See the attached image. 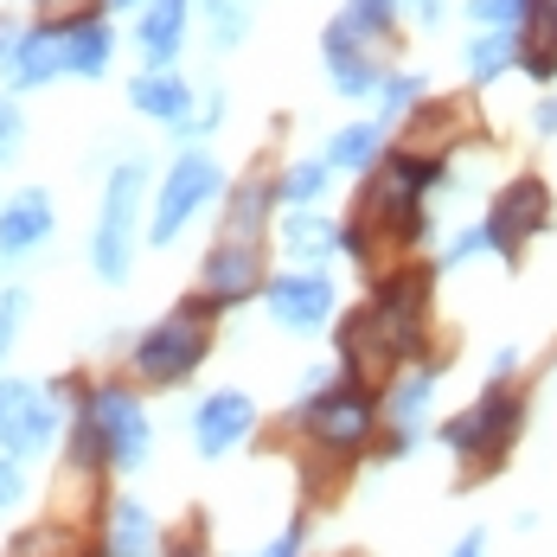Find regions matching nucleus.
<instances>
[{
  "mask_svg": "<svg viewBox=\"0 0 557 557\" xmlns=\"http://www.w3.org/2000/svg\"><path fill=\"white\" fill-rule=\"evenodd\" d=\"M417 7V20H443V0H410Z\"/></svg>",
  "mask_w": 557,
  "mask_h": 557,
  "instance_id": "40",
  "label": "nucleus"
},
{
  "mask_svg": "<svg viewBox=\"0 0 557 557\" xmlns=\"http://www.w3.org/2000/svg\"><path fill=\"white\" fill-rule=\"evenodd\" d=\"M110 7H135V13H141V7H148V0H110Z\"/></svg>",
  "mask_w": 557,
  "mask_h": 557,
  "instance_id": "42",
  "label": "nucleus"
},
{
  "mask_svg": "<svg viewBox=\"0 0 557 557\" xmlns=\"http://www.w3.org/2000/svg\"><path fill=\"white\" fill-rule=\"evenodd\" d=\"M110 0H39V26H77V20H97Z\"/></svg>",
  "mask_w": 557,
  "mask_h": 557,
  "instance_id": "31",
  "label": "nucleus"
},
{
  "mask_svg": "<svg viewBox=\"0 0 557 557\" xmlns=\"http://www.w3.org/2000/svg\"><path fill=\"white\" fill-rule=\"evenodd\" d=\"M379 423H385V397L372 385H352V379L314 385L295 404V430L321 448V455H334V461L359 455V448L379 436Z\"/></svg>",
  "mask_w": 557,
  "mask_h": 557,
  "instance_id": "5",
  "label": "nucleus"
},
{
  "mask_svg": "<svg viewBox=\"0 0 557 557\" xmlns=\"http://www.w3.org/2000/svg\"><path fill=\"white\" fill-rule=\"evenodd\" d=\"M474 257H494L487 250V231L481 224H468V231H455L443 244V257H436V270H461V263H474Z\"/></svg>",
  "mask_w": 557,
  "mask_h": 557,
  "instance_id": "29",
  "label": "nucleus"
},
{
  "mask_svg": "<svg viewBox=\"0 0 557 557\" xmlns=\"http://www.w3.org/2000/svg\"><path fill=\"white\" fill-rule=\"evenodd\" d=\"M250 430H257V397L250 391H212L193 410V443H199L206 461H224L231 448H244Z\"/></svg>",
  "mask_w": 557,
  "mask_h": 557,
  "instance_id": "13",
  "label": "nucleus"
},
{
  "mask_svg": "<svg viewBox=\"0 0 557 557\" xmlns=\"http://www.w3.org/2000/svg\"><path fill=\"white\" fill-rule=\"evenodd\" d=\"M519 71L532 84H552L557 77V0H525V20H519Z\"/></svg>",
  "mask_w": 557,
  "mask_h": 557,
  "instance_id": "19",
  "label": "nucleus"
},
{
  "mask_svg": "<svg viewBox=\"0 0 557 557\" xmlns=\"http://www.w3.org/2000/svg\"><path fill=\"white\" fill-rule=\"evenodd\" d=\"M64 430V410L52 404V391L33 379H0V448L7 455H46Z\"/></svg>",
  "mask_w": 557,
  "mask_h": 557,
  "instance_id": "10",
  "label": "nucleus"
},
{
  "mask_svg": "<svg viewBox=\"0 0 557 557\" xmlns=\"http://www.w3.org/2000/svg\"><path fill=\"white\" fill-rule=\"evenodd\" d=\"M0 71H7V84H13V90L58 84V77H64V33H58V26H39V20H26V33H20V52L7 58Z\"/></svg>",
  "mask_w": 557,
  "mask_h": 557,
  "instance_id": "17",
  "label": "nucleus"
},
{
  "mask_svg": "<svg viewBox=\"0 0 557 557\" xmlns=\"http://www.w3.org/2000/svg\"><path fill=\"white\" fill-rule=\"evenodd\" d=\"M532 128H539V135H557V97H545V103L532 110Z\"/></svg>",
  "mask_w": 557,
  "mask_h": 557,
  "instance_id": "39",
  "label": "nucleus"
},
{
  "mask_svg": "<svg viewBox=\"0 0 557 557\" xmlns=\"http://www.w3.org/2000/svg\"><path fill=\"white\" fill-rule=\"evenodd\" d=\"M103 557H161V525L141 500L110 506V532H103Z\"/></svg>",
  "mask_w": 557,
  "mask_h": 557,
  "instance_id": "21",
  "label": "nucleus"
},
{
  "mask_svg": "<svg viewBox=\"0 0 557 557\" xmlns=\"http://www.w3.org/2000/svg\"><path fill=\"white\" fill-rule=\"evenodd\" d=\"M186 20H193V0H148L135 13V46H141V64L148 71H168L173 58H180Z\"/></svg>",
  "mask_w": 557,
  "mask_h": 557,
  "instance_id": "16",
  "label": "nucleus"
},
{
  "mask_svg": "<svg viewBox=\"0 0 557 557\" xmlns=\"http://www.w3.org/2000/svg\"><path fill=\"white\" fill-rule=\"evenodd\" d=\"M301 532H308V525H301V519H295V525H288V532H276V539H270V545H263V552H250V557H301Z\"/></svg>",
  "mask_w": 557,
  "mask_h": 557,
  "instance_id": "35",
  "label": "nucleus"
},
{
  "mask_svg": "<svg viewBox=\"0 0 557 557\" xmlns=\"http://www.w3.org/2000/svg\"><path fill=\"white\" fill-rule=\"evenodd\" d=\"M77 417H90V430H97V443L110 455V468H122V474L148 468V455H154V423H148L141 397L128 385H90L77 397Z\"/></svg>",
  "mask_w": 557,
  "mask_h": 557,
  "instance_id": "7",
  "label": "nucleus"
},
{
  "mask_svg": "<svg viewBox=\"0 0 557 557\" xmlns=\"http://www.w3.org/2000/svg\"><path fill=\"white\" fill-rule=\"evenodd\" d=\"M52 199L39 193V186H26V193H13L7 206H0V263H13V257H33L46 237H52Z\"/></svg>",
  "mask_w": 557,
  "mask_h": 557,
  "instance_id": "15",
  "label": "nucleus"
},
{
  "mask_svg": "<svg viewBox=\"0 0 557 557\" xmlns=\"http://www.w3.org/2000/svg\"><path fill=\"white\" fill-rule=\"evenodd\" d=\"M276 206H282L276 180H244V186L231 193V206H224V237H231V244H257Z\"/></svg>",
  "mask_w": 557,
  "mask_h": 557,
  "instance_id": "24",
  "label": "nucleus"
},
{
  "mask_svg": "<svg viewBox=\"0 0 557 557\" xmlns=\"http://www.w3.org/2000/svg\"><path fill=\"white\" fill-rule=\"evenodd\" d=\"M20 33H26V20H0V64L20 52Z\"/></svg>",
  "mask_w": 557,
  "mask_h": 557,
  "instance_id": "36",
  "label": "nucleus"
},
{
  "mask_svg": "<svg viewBox=\"0 0 557 557\" xmlns=\"http://www.w3.org/2000/svg\"><path fill=\"white\" fill-rule=\"evenodd\" d=\"M391 39H397V0H352L346 13H334L327 33H321L327 84L339 97H372L385 84Z\"/></svg>",
  "mask_w": 557,
  "mask_h": 557,
  "instance_id": "2",
  "label": "nucleus"
},
{
  "mask_svg": "<svg viewBox=\"0 0 557 557\" xmlns=\"http://www.w3.org/2000/svg\"><path fill=\"white\" fill-rule=\"evenodd\" d=\"M379 97H385V115L379 122H404V115L417 110V97H423V77L417 71H391L385 84H379Z\"/></svg>",
  "mask_w": 557,
  "mask_h": 557,
  "instance_id": "28",
  "label": "nucleus"
},
{
  "mask_svg": "<svg viewBox=\"0 0 557 557\" xmlns=\"http://www.w3.org/2000/svg\"><path fill=\"white\" fill-rule=\"evenodd\" d=\"M327 186H334V168L327 161H288L276 180V199L282 206H321Z\"/></svg>",
  "mask_w": 557,
  "mask_h": 557,
  "instance_id": "26",
  "label": "nucleus"
},
{
  "mask_svg": "<svg viewBox=\"0 0 557 557\" xmlns=\"http://www.w3.org/2000/svg\"><path fill=\"white\" fill-rule=\"evenodd\" d=\"M282 250L308 270H321L327 257H339V224L314 206H282Z\"/></svg>",
  "mask_w": 557,
  "mask_h": 557,
  "instance_id": "18",
  "label": "nucleus"
},
{
  "mask_svg": "<svg viewBox=\"0 0 557 557\" xmlns=\"http://www.w3.org/2000/svg\"><path fill=\"white\" fill-rule=\"evenodd\" d=\"M525 423H532L525 385H519V379H487V391H481L468 410H455L436 436H443V448L468 468V474H494L506 455H512V443L525 436Z\"/></svg>",
  "mask_w": 557,
  "mask_h": 557,
  "instance_id": "1",
  "label": "nucleus"
},
{
  "mask_svg": "<svg viewBox=\"0 0 557 557\" xmlns=\"http://www.w3.org/2000/svg\"><path fill=\"white\" fill-rule=\"evenodd\" d=\"M219 186H224L219 154L186 148V154L168 168V180H161V199H154V219H148V244H173L186 224H193L206 206H212V199H219Z\"/></svg>",
  "mask_w": 557,
  "mask_h": 557,
  "instance_id": "9",
  "label": "nucleus"
},
{
  "mask_svg": "<svg viewBox=\"0 0 557 557\" xmlns=\"http://www.w3.org/2000/svg\"><path fill=\"white\" fill-rule=\"evenodd\" d=\"M448 366H410V372H397L385 385V461H404L410 448H417V436L430 430V404H436V385H443Z\"/></svg>",
  "mask_w": 557,
  "mask_h": 557,
  "instance_id": "12",
  "label": "nucleus"
},
{
  "mask_svg": "<svg viewBox=\"0 0 557 557\" xmlns=\"http://www.w3.org/2000/svg\"><path fill=\"white\" fill-rule=\"evenodd\" d=\"M141 186H148L141 161H122V168L110 173V186H103V212H97V231H90V270L103 282H128V270H135Z\"/></svg>",
  "mask_w": 557,
  "mask_h": 557,
  "instance_id": "6",
  "label": "nucleus"
},
{
  "mask_svg": "<svg viewBox=\"0 0 557 557\" xmlns=\"http://www.w3.org/2000/svg\"><path fill=\"white\" fill-rule=\"evenodd\" d=\"M206 7V26H212V46L231 52L244 33H250V13H257V0H199Z\"/></svg>",
  "mask_w": 557,
  "mask_h": 557,
  "instance_id": "27",
  "label": "nucleus"
},
{
  "mask_svg": "<svg viewBox=\"0 0 557 557\" xmlns=\"http://www.w3.org/2000/svg\"><path fill=\"white\" fill-rule=\"evenodd\" d=\"M468 20H474L481 33H506V26L525 20V0H468Z\"/></svg>",
  "mask_w": 557,
  "mask_h": 557,
  "instance_id": "30",
  "label": "nucleus"
},
{
  "mask_svg": "<svg viewBox=\"0 0 557 557\" xmlns=\"http://www.w3.org/2000/svg\"><path fill=\"white\" fill-rule=\"evenodd\" d=\"M20 135H26V122H20V103L0 90V161H13V154H20Z\"/></svg>",
  "mask_w": 557,
  "mask_h": 557,
  "instance_id": "33",
  "label": "nucleus"
},
{
  "mask_svg": "<svg viewBox=\"0 0 557 557\" xmlns=\"http://www.w3.org/2000/svg\"><path fill=\"white\" fill-rule=\"evenodd\" d=\"M461 64H468V84H500L506 71H519V26H506V33H481Z\"/></svg>",
  "mask_w": 557,
  "mask_h": 557,
  "instance_id": "25",
  "label": "nucleus"
},
{
  "mask_svg": "<svg viewBox=\"0 0 557 557\" xmlns=\"http://www.w3.org/2000/svg\"><path fill=\"white\" fill-rule=\"evenodd\" d=\"M545 224H552V186H545L539 173H512L500 193L487 199L481 231H487V250H494L500 263H519L525 244H532Z\"/></svg>",
  "mask_w": 557,
  "mask_h": 557,
  "instance_id": "8",
  "label": "nucleus"
},
{
  "mask_svg": "<svg viewBox=\"0 0 557 557\" xmlns=\"http://www.w3.org/2000/svg\"><path fill=\"white\" fill-rule=\"evenodd\" d=\"M430 301H436V270H423V263H397L391 276H379L372 301H366V314L379 321V334H385L404 372L410 366H448L430 346Z\"/></svg>",
  "mask_w": 557,
  "mask_h": 557,
  "instance_id": "4",
  "label": "nucleus"
},
{
  "mask_svg": "<svg viewBox=\"0 0 557 557\" xmlns=\"http://www.w3.org/2000/svg\"><path fill=\"white\" fill-rule=\"evenodd\" d=\"M168 557H212V552H206V545H199V539H186V545H173Z\"/></svg>",
  "mask_w": 557,
  "mask_h": 557,
  "instance_id": "41",
  "label": "nucleus"
},
{
  "mask_svg": "<svg viewBox=\"0 0 557 557\" xmlns=\"http://www.w3.org/2000/svg\"><path fill=\"white\" fill-rule=\"evenodd\" d=\"M263 308H270V321H276L282 334H321L339 308L334 276L327 270H282L263 288Z\"/></svg>",
  "mask_w": 557,
  "mask_h": 557,
  "instance_id": "11",
  "label": "nucleus"
},
{
  "mask_svg": "<svg viewBox=\"0 0 557 557\" xmlns=\"http://www.w3.org/2000/svg\"><path fill=\"white\" fill-rule=\"evenodd\" d=\"M26 500V474H20V455H7V448H0V512H7V506H20Z\"/></svg>",
  "mask_w": 557,
  "mask_h": 557,
  "instance_id": "34",
  "label": "nucleus"
},
{
  "mask_svg": "<svg viewBox=\"0 0 557 557\" xmlns=\"http://www.w3.org/2000/svg\"><path fill=\"white\" fill-rule=\"evenodd\" d=\"M219 314L224 308L212 295H186L168 321H154L148 334H135L128 372H135L141 385H180V379H193V372L206 366V352H212V321H219Z\"/></svg>",
  "mask_w": 557,
  "mask_h": 557,
  "instance_id": "3",
  "label": "nucleus"
},
{
  "mask_svg": "<svg viewBox=\"0 0 557 557\" xmlns=\"http://www.w3.org/2000/svg\"><path fill=\"white\" fill-rule=\"evenodd\" d=\"M448 557H487V532H461V539H455V552Z\"/></svg>",
  "mask_w": 557,
  "mask_h": 557,
  "instance_id": "38",
  "label": "nucleus"
},
{
  "mask_svg": "<svg viewBox=\"0 0 557 557\" xmlns=\"http://www.w3.org/2000/svg\"><path fill=\"white\" fill-rule=\"evenodd\" d=\"M20 321H26V288H0V359L20 334Z\"/></svg>",
  "mask_w": 557,
  "mask_h": 557,
  "instance_id": "32",
  "label": "nucleus"
},
{
  "mask_svg": "<svg viewBox=\"0 0 557 557\" xmlns=\"http://www.w3.org/2000/svg\"><path fill=\"white\" fill-rule=\"evenodd\" d=\"M128 103L148 115V122H161V128H180V122L193 115V90H186L180 71H141V77L128 84Z\"/></svg>",
  "mask_w": 557,
  "mask_h": 557,
  "instance_id": "20",
  "label": "nucleus"
},
{
  "mask_svg": "<svg viewBox=\"0 0 557 557\" xmlns=\"http://www.w3.org/2000/svg\"><path fill=\"white\" fill-rule=\"evenodd\" d=\"M321 161L334 173H372L385 161V122H346V128H334Z\"/></svg>",
  "mask_w": 557,
  "mask_h": 557,
  "instance_id": "23",
  "label": "nucleus"
},
{
  "mask_svg": "<svg viewBox=\"0 0 557 557\" xmlns=\"http://www.w3.org/2000/svg\"><path fill=\"white\" fill-rule=\"evenodd\" d=\"M257 288H270V276H263V250H257V244H231V237H219V250L206 257L199 295H212L219 308H237V301L257 295Z\"/></svg>",
  "mask_w": 557,
  "mask_h": 557,
  "instance_id": "14",
  "label": "nucleus"
},
{
  "mask_svg": "<svg viewBox=\"0 0 557 557\" xmlns=\"http://www.w3.org/2000/svg\"><path fill=\"white\" fill-rule=\"evenodd\" d=\"M487 379H519V346H500V352H494V372H487Z\"/></svg>",
  "mask_w": 557,
  "mask_h": 557,
  "instance_id": "37",
  "label": "nucleus"
},
{
  "mask_svg": "<svg viewBox=\"0 0 557 557\" xmlns=\"http://www.w3.org/2000/svg\"><path fill=\"white\" fill-rule=\"evenodd\" d=\"M64 33V77H103L115 58V33L110 20H77V26H58Z\"/></svg>",
  "mask_w": 557,
  "mask_h": 557,
  "instance_id": "22",
  "label": "nucleus"
}]
</instances>
